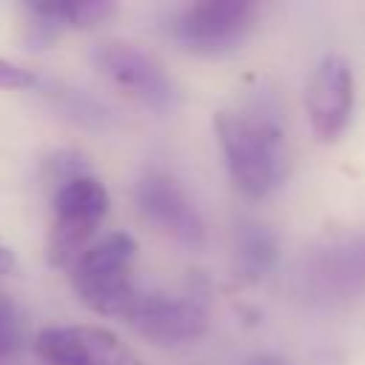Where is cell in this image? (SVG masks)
Returning <instances> with one entry per match:
<instances>
[{"label": "cell", "mask_w": 365, "mask_h": 365, "mask_svg": "<svg viewBox=\"0 0 365 365\" xmlns=\"http://www.w3.org/2000/svg\"><path fill=\"white\" fill-rule=\"evenodd\" d=\"M214 134L222 145L231 180L245 197L259 200L282 185L288 174V151L274 100L259 94L242 108L217 111Z\"/></svg>", "instance_id": "cell-1"}, {"label": "cell", "mask_w": 365, "mask_h": 365, "mask_svg": "<svg viewBox=\"0 0 365 365\" xmlns=\"http://www.w3.org/2000/svg\"><path fill=\"white\" fill-rule=\"evenodd\" d=\"M134 254L137 240L125 231H111L86 245L68 265V279L77 299L94 314L125 319L143 294L131 277Z\"/></svg>", "instance_id": "cell-2"}, {"label": "cell", "mask_w": 365, "mask_h": 365, "mask_svg": "<svg viewBox=\"0 0 365 365\" xmlns=\"http://www.w3.org/2000/svg\"><path fill=\"white\" fill-rule=\"evenodd\" d=\"M108 211V191L106 185L91 177L80 174L57 185L51 197V228H48V265L68 268L74 257L88 245V237L97 231L100 220Z\"/></svg>", "instance_id": "cell-3"}, {"label": "cell", "mask_w": 365, "mask_h": 365, "mask_svg": "<svg viewBox=\"0 0 365 365\" xmlns=\"http://www.w3.org/2000/svg\"><path fill=\"white\" fill-rule=\"evenodd\" d=\"M257 6L251 0H202L171 17V37L194 54L234 51L254 29Z\"/></svg>", "instance_id": "cell-4"}, {"label": "cell", "mask_w": 365, "mask_h": 365, "mask_svg": "<svg viewBox=\"0 0 365 365\" xmlns=\"http://www.w3.org/2000/svg\"><path fill=\"white\" fill-rule=\"evenodd\" d=\"M94 68L114 83L120 91H125L131 100L143 103L154 111H168L177 100L174 83L163 71V66L145 54L143 48L125 43V40H103L91 51Z\"/></svg>", "instance_id": "cell-5"}, {"label": "cell", "mask_w": 365, "mask_h": 365, "mask_svg": "<svg viewBox=\"0 0 365 365\" xmlns=\"http://www.w3.org/2000/svg\"><path fill=\"white\" fill-rule=\"evenodd\" d=\"M34 351L46 365H145L131 345L100 325H48L37 331Z\"/></svg>", "instance_id": "cell-6"}, {"label": "cell", "mask_w": 365, "mask_h": 365, "mask_svg": "<svg viewBox=\"0 0 365 365\" xmlns=\"http://www.w3.org/2000/svg\"><path fill=\"white\" fill-rule=\"evenodd\" d=\"M134 202L140 214L157 225L163 234L177 240L185 248H200L205 240V222L200 217V208L188 197V191L174 180L171 174L151 171L145 174L134 188Z\"/></svg>", "instance_id": "cell-7"}, {"label": "cell", "mask_w": 365, "mask_h": 365, "mask_svg": "<svg viewBox=\"0 0 365 365\" xmlns=\"http://www.w3.org/2000/svg\"><path fill=\"white\" fill-rule=\"evenodd\" d=\"M305 114L322 143L339 140L348 128L354 117V74L342 57L325 54L314 68L305 88Z\"/></svg>", "instance_id": "cell-8"}, {"label": "cell", "mask_w": 365, "mask_h": 365, "mask_svg": "<svg viewBox=\"0 0 365 365\" xmlns=\"http://www.w3.org/2000/svg\"><path fill=\"white\" fill-rule=\"evenodd\" d=\"M125 322L154 345H182L208 331V311L200 299L140 294Z\"/></svg>", "instance_id": "cell-9"}, {"label": "cell", "mask_w": 365, "mask_h": 365, "mask_svg": "<svg viewBox=\"0 0 365 365\" xmlns=\"http://www.w3.org/2000/svg\"><path fill=\"white\" fill-rule=\"evenodd\" d=\"M305 279L322 297L365 288V240L322 251L319 257H314L311 268L305 271Z\"/></svg>", "instance_id": "cell-10"}, {"label": "cell", "mask_w": 365, "mask_h": 365, "mask_svg": "<svg viewBox=\"0 0 365 365\" xmlns=\"http://www.w3.org/2000/svg\"><path fill=\"white\" fill-rule=\"evenodd\" d=\"M234 259H237V271L245 279H262L279 259V242L277 234L254 220H242L237 222L234 231Z\"/></svg>", "instance_id": "cell-11"}, {"label": "cell", "mask_w": 365, "mask_h": 365, "mask_svg": "<svg viewBox=\"0 0 365 365\" xmlns=\"http://www.w3.org/2000/svg\"><path fill=\"white\" fill-rule=\"evenodd\" d=\"M26 11L51 20L60 29H94L114 14L111 0H43L26 3Z\"/></svg>", "instance_id": "cell-12"}, {"label": "cell", "mask_w": 365, "mask_h": 365, "mask_svg": "<svg viewBox=\"0 0 365 365\" xmlns=\"http://www.w3.org/2000/svg\"><path fill=\"white\" fill-rule=\"evenodd\" d=\"M51 91V97H54V103L68 114V117H74L77 123H100L103 117H106V111L91 100V97H86V94H80V91H74V88H63V86H51L48 88Z\"/></svg>", "instance_id": "cell-13"}, {"label": "cell", "mask_w": 365, "mask_h": 365, "mask_svg": "<svg viewBox=\"0 0 365 365\" xmlns=\"http://www.w3.org/2000/svg\"><path fill=\"white\" fill-rule=\"evenodd\" d=\"M20 342H23V317L11 302V297L0 291V359L14 354Z\"/></svg>", "instance_id": "cell-14"}, {"label": "cell", "mask_w": 365, "mask_h": 365, "mask_svg": "<svg viewBox=\"0 0 365 365\" xmlns=\"http://www.w3.org/2000/svg\"><path fill=\"white\" fill-rule=\"evenodd\" d=\"M37 83H40V80H37L34 71H29V68H23V66H17V63L0 57V88H6V91H20V88H34Z\"/></svg>", "instance_id": "cell-15"}, {"label": "cell", "mask_w": 365, "mask_h": 365, "mask_svg": "<svg viewBox=\"0 0 365 365\" xmlns=\"http://www.w3.org/2000/svg\"><path fill=\"white\" fill-rule=\"evenodd\" d=\"M11 268H14V254L6 245H0V277H6Z\"/></svg>", "instance_id": "cell-16"}, {"label": "cell", "mask_w": 365, "mask_h": 365, "mask_svg": "<svg viewBox=\"0 0 365 365\" xmlns=\"http://www.w3.org/2000/svg\"><path fill=\"white\" fill-rule=\"evenodd\" d=\"M248 365H288V362L279 359V356H274V354H259V356H254Z\"/></svg>", "instance_id": "cell-17"}]
</instances>
